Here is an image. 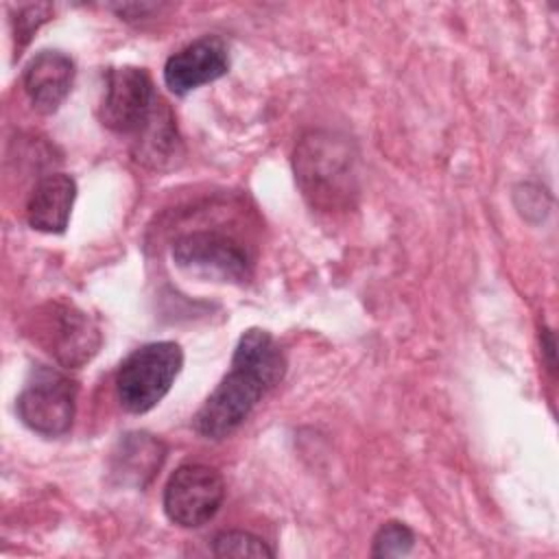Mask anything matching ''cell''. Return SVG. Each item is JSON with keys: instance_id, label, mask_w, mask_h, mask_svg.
I'll use <instances>...</instances> for the list:
<instances>
[{"instance_id": "cell-1", "label": "cell", "mask_w": 559, "mask_h": 559, "mask_svg": "<svg viewBox=\"0 0 559 559\" xmlns=\"http://www.w3.org/2000/svg\"><path fill=\"white\" fill-rule=\"evenodd\" d=\"M284 373L286 358L277 341L266 330H247L238 338L229 371L194 413V430L214 441L229 437Z\"/></svg>"}, {"instance_id": "cell-2", "label": "cell", "mask_w": 559, "mask_h": 559, "mask_svg": "<svg viewBox=\"0 0 559 559\" xmlns=\"http://www.w3.org/2000/svg\"><path fill=\"white\" fill-rule=\"evenodd\" d=\"M354 151L345 138L310 131L295 146V179L312 207L336 210L356 194Z\"/></svg>"}, {"instance_id": "cell-3", "label": "cell", "mask_w": 559, "mask_h": 559, "mask_svg": "<svg viewBox=\"0 0 559 559\" xmlns=\"http://www.w3.org/2000/svg\"><path fill=\"white\" fill-rule=\"evenodd\" d=\"M183 367V352L175 341H155L133 349L118 367L116 395L127 413L155 408L170 391Z\"/></svg>"}, {"instance_id": "cell-4", "label": "cell", "mask_w": 559, "mask_h": 559, "mask_svg": "<svg viewBox=\"0 0 559 559\" xmlns=\"http://www.w3.org/2000/svg\"><path fill=\"white\" fill-rule=\"evenodd\" d=\"M76 391V382L66 373L37 367L15 400L17 417L41 437H61L74 421Z\"/></svg>"}, {"instance_id": "cell-5", "label": "cell", "mask_w": 559, "mask_h": 559, "mask_svg": "<svg viewBox=\"0 0 559 559\" xmlns=\"http://www.w3.org/2000/svg\"><path fill=\"white\" fill-rule=\"evenodd\" d=\"M170 255L181 271L218 282L242 284L253 269L249 251L223 231H188L173 242Z\"/></svg>"}, {"instance_id": "cell-6", "label": "cell", "mask_w": 559, "mask_h": 559, "mask_svg": "<svg viewBox=\"0 0 559 559\" xmlns=\"http://www.w3.org/2000/svg\"><path fill=\"white\" fill-rule=\"evenodd\" d=\"M225 500L223 476L203 463L179 465L164 487L166 518L181 528L207 524Z\"/></svg>"}, {"instance_id": "cell-7", "label": "cell", "mask_w": 559, "mask_h": 559, "mask_svg": "<svg viewBox=\"0 0 559 559\" xmlns=\"http://www.w3.org/2000/svg\"><path fill=\"white\" fill-rule=\"evenodd\" d=\"M153 81L144 68L122 66L105 74V90L98 107L100 122L114 133L138 135L159 105Z\"/></svg>"}, {"instance_id": "cell-8", "label": "cell", "mask_w": 559, "mask_h": 559, "mask_svg": "<svg viewBox=\"0 0 559 559\" xmlns=\"http://www.w3.org/2000/svg\"><path fill=\"white\" fill-rule=\"evenodd\" d=\"M35 341L68 369L90 362L103 343L96 323L72 304L44 306L35 317Z\"/></svg>"}, {"instance_id": "cell-9", "label": "cell", "mask_w": 559, "mask_h": 559, "mask_svg": "<svg viewBox=\"0 0 559 559\" xmlns=\"http://www.w3.org/2000/svg\"><path fill=\"white\" fill-rule=\"evenodd\" d=\"M227 70L229 48L225 39L218 35H203L166 59L164 83L173 94L183 96L205 83L221 79L227 74Z\"/></svg>"}, {"instance_id": "cell-10", "label": "cell", "mask_w": 559, "mask_h": 559, "mask_svg": "<svg viewBox=\"0 0 559 559\" xmlns=\"http://www.w3.org/2000/svg\"><path fill=\"white\" fill-rule=\"evenodd\" d=\"M74 61L61 50L37 52L22 74L24 92L39 114H55L74 83Z\"/></svg>"}, {"instance_id": "cell-11", "label": "cell", "mask_w": 559, "mask_h": 559, "mask_svg": "<svg viewBox=\"0 0 559 559\" xmlns=\"http://www.w3.org/2000/svg\"><path fill=\"white\" fill-rule=\"evenodd\" d=\"M76 199V181L63 173H50L35 181L26 201V223L44 234H61L68 227Z\"/></svg>"}, {"instance_id": "cell-12", "label": "cell", "mask_w": 559, "mask_h": 559, "mask_svg": "<svg viewBox=\"0 0 559 559\" xmlns=\"http://www.w3.org/2000/svg\"><path fill=\"white\" fill-rule=\"evenodd\" d=\"M164 456L166 448L157 437L148 432H127L111 452L109 472L118 485L142 489L157 474Z\"/></svg>"}, {"instance_id": "cell-13", "label": "cell", "mask_w": 559, "mask_h": 559, "mask_svg": "<svg viewBox=\"0 0 559 559\" xmlns=\"http://www.w3.org/2000/svg\"><path fill=\"white\" fill-rule=\"evenodd\" d=\"M133 157L148 166V168H164L168 166L181 148L175 118L166 103L159 100L157 109L148 118V122L140 129L138 135H133Z\"/></svg>"}, {"instance_id": "cell-14", "label": "cell", "mask_w": 559, "mask_h": 559, "mask_svg": "<svg viewBox=\"0 0 559 559\" xmlns=\"http://www.w3.org/2000/svg\"><path fill=\"white\" fill-rule=\"evenodd\" d=\"M216 557H275V550L258 535L247 531H221L212 539Z\"/></svg>"}, {"instance_id": "cell-15", "label": "cell", "mask_w": 559, "mask_h": 559, "mask_svg": "<svg viewBox=\"0 0 559 559\" xmlns=\"http://www.w3.org/2000/svg\"><path fill=\"white\" fill-rule=\"evenodd\" d=\"M415 546V533L404 522H386L378 528L371 542L373 557H402Z\"/></svg>"}, {"instance_id": "cell-16", "label": "cell", "mask_w": 559, "mask_h": 559, "mask_svg": "<svg viewBox=\"0 0 559 559\" xmlns=\"http://www.w3.org/2000/svg\"><path fill=\"white\" fill-rule=\"evenodd\" d=\"M52 15V7L41 2V4H26L17 11V17H13V37H15V46H17V55L20 50L31 41V37L35 35V31L48 22Z\"/></svg>"}, {"instance_id": "cell-17", "label": "cell", "mask_w": 559, "mask_h": 559, "mask_svg": "<svg viewBox=\"0 0 559 559\" xmlns=\"http://www.w3.org/2000/svg\"><path fill=\"white\" fill-rule=\"evenodd\" d=\"M542 352L546 354L548 369L555 371V334L550 328H544V332H542Z\"/></svg>"}]
</instances>
